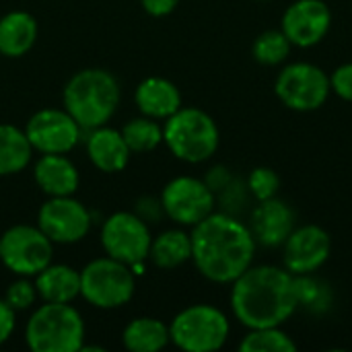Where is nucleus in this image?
Segmentation results:
<instances>
[{"mask_svg": "<svg viewBox=\"0 0 352 352\" xmlns=\"http://www.w3.org/2000/svg\"><path fill=\"white\" fill-rule=\"evenodd\" d=\"M190 237L192 262L210 283L231 285L254 264L258 243L239 217L214 210L192 227Z\"/></svg>", "mask_w": 352, "mask_h": 352, "instance_id": "obj_1", "label": "nucleus"}, {"mask_svg": "<svg viewBox=\"0 0 352 352\" xmlns=\"http://www.w3.org/2000/svg\"><path fill=\"white\" fill-rule=\"evenodd\" d=\"M229 303L235 320L248 330L283 326L299 309L295 274L285 266L252 264L231 283Z\"/></svg>", "mask_w": 352, "mask_h": 352, "instance_id": "obj_2", "label": "nucleus"}, {"mask_svg": "<svg viewBox=\"0 0 352 352\" xmlns=\"http://www.w3.org/2000/svg\"><path fill=\"white\" fill-rule=\"evenodd\" d=\"M120 82L105 68H85L74 72L62 91L64 109L82 130L105 126L120 105Z\"/></svg>", "mask_w": 352, "mask_h": 352, "instance_id": "obj_3", "label": "nucleus"}, {"mask_svg": "<svg viewBox=\"0 0 352 352\" xmlns=\"http://www.w3.org/2000/svg\"><path fill=\"white\" fill-rule=\"evenodd\" d=\"M85 334V322L76 307L43 301L27 320L25 344L33 352H78Z\"/></svg>", "mask_w": 352, "mask_h": 352, "instance_id": "obj_4", "label": "nucleus"}, {"mask_svg": "<svg viewBox=\"0 0 352 352\" xmlns=\"http://www.w3.org/2000/svg\"><path fill=\"white\" fill-rule=\"evenodd\" d=\"M221 142L217 122L198 107H179L163 124V144L184 163L208 161Z\"/></svg>", "mask_w": 352, "mask_h": 352, "instance_id": "obj_5", "label": "nucleus"}, {"mask_svg": "<svg viewBox=\"0 0 352 352\" xmlns=\"http://www.w3.org/2000/svg\"><path fill=\"white\" fill-rule=\"evenodd\" d=\"M231 324L223 309L196 303L182 309L169 324L171 342L186 352H214L229 340Z\"/></svg>", "mask_w": 352, "mask_h": 352, "instance_id": "obj_6", "label": "nucleus"}, {"mask_svg": "<svg viewBox=\"0 0 352 352\" xmlns=\"http://www.w3.org/2000/svg\"><path fill=\"white\" fill-rule=\"evenodd\" d=\"M136 291L132 266L109 256L91 260L80 270V297L97 309L124 307Z\"/></svg>", "mask_w": 352, "mask_h": 352, "instance_id": "obj_7", "label": "nucleus"}, {"mask_svg": "<svg viewBox=\"0 0 352 352\" xmlns=\"http://www.w3.org/2000/svg\"><path fill=\"white\" fill-rule=\"evenodd\" d=\"M52 258L54 241L37 225H12L0 237V262L16 276L33 278Z\"/></svg>", "mask_w": 352, "mask_h": 352, "instance_id": "obj_8", "label": "nucleus"}, {"mask_svg": "<svg viewBox=\"0 0 352 352\" xmlns=\"http://www.w3.org/2000/svg\"><path fill=\"white\" fill-rule=\"evenodd\" d=\"M274 93L280 103L293 111H316L332 93L330 76L311 62H291L278 72Z\"/></svg>", "mask_w": 352, "mask_h": 352, "instance_id": "obj_9", "label": "nucleus"}, {"mask_svg": "<svg viewBox=\"0 0 352 352\" xmlns=\"http://www.w3.org/2000/svg\"><path fill=\"white\" fill-rule=\"evenodd\" d=\"M151 241V225L134 212H113L101 225V245L105 254L132 268L148 260Z\"/></svg>", "mask_w": 352, "mask_h": 352, "instance_id": "obj_10", "label": "nucleus"}, {"mask_svg": "<svg viewBox=\"0 0 352 352\" xmlns=\"http://www.w3.org/2000/svg\"><path fill=\"white\" fill-rule=\"evenodd\" d=\"M161 204L165 217L171 219L175 225L194 227L200 221H204L210 212H214L217 196L204 179L179 175L163 188Z\"/></svg>", "mask_w": 352, "mask_h": 352, "instance_id": "obj_11", "label": "nucleus"}, {"mask_svg": "<svg viewBox=\"0 0 352 352\" xmlns=\"http://www.w3.org/2000/svg\"><path fill=\"white\" fill-rule=\"evenodd\" d=\"M23 130L35 153L66 155L78 144L82 128L64 107H45L35 111Z\"/></svg>", "mask_w": 352, "mask_h": 352, "instance_id": "obj_12", "label": "nucleus"}, {"mask_svg": "<svg viewBox=\"0 0 352 352\" xmlns=\"http://www.w3.org/2000/svg\"><path fill=\"white\" fill-rule=\"evenodd\" d=\"M37 227L54 243L72 245L89 235L91 212L72 196L47 198L37 212Z\"/></svg>", "mask_w": 352, "mask_h": 352, "instance_id": "obj_13", "label": "nucleus"}, {"mask_svg": "<svg viewBox=\"0 0 352 352\" xmlns=\"http://www.w3.org/2000/svg\"><path fill=\"white\" fill-rule=\"evenodd\" d=\"M332 239L326 229L320 225L295 227L287 241L283 243V264L295 274H316L330 258Z\"/></svg>", "mask_w": 352, "mask_h": 352, "instance_id": "obj_14", "label": "nucleus"}, {"mask_svg": "<svg viewBox=\"0 0 352 352\" xmlns=\"http://www.w3.org/2000/svg\"><path fill=\"white\" fill-rule=\"evenodd\" d=\"M332 27V10L324 0H295L283 14L280 29L295 47L318 45Z\"/></svg>", "mask_w": 352, "mask_h": 352, "instance_id": "obj_15", "label": "nucleus"}, {"mask_svg": "<svg viewBox=\"0 0 352 352\" xmlns=\"http://www.w3.org/2000/svg\"><path fill=\"white\" fill-rule=\"evenodd\" d=\"M250 231L262 248H283L291 231L297 227L295 210L280 198H268L254 206L250 217Z\"/></svg>", "mask_w": 352, "mask_h": 352, "instance_id": "obj_16", "label": "nucleus"}, {"mask_svg": "<svg viewBox=\"0 0 352 352\" xmlns=\"http://www.w3.org/2000/svg\"><path fill=\"white\" fill-rule=\"evenodd\" d=\"M134 103L142 116L165 122L182 107V93L169 78L146 76L134 91Z\"/></svg>", "mask_w": 352, "mask_h": 352, "instance_id": "obj_17", "label": "nucleus"}, {"mask_svg": "<svg viewBox=\"0 0 352 352\" xmlns=\"http://www.w3.org/2000/svg\"><path fill=\"white\" fill-rule=\"evenodd\" d=\"M33 179L47 196H72L78 190V169L66 155H41L33 163Z\"/></svg>", "mask_w": 352, "mask_h": 352, "instance_id": "obj_18", "label": "nucleus"}, {"mask_svg": "<svg viewBox=\"0 0 352 352\" xmlns=\"http://www.w3.org/2000/svg\"><path fill=\"white\" fill-rule=\"evenodd\" d=\"M87 155L99 171L120 173L128 167L132 153L120 130L109 126H99L93 128L87 138Z\"/></svg>", "mask_w": 352, "mask_h": 352, "instance_id": "obj_19", "label": "nucleus"}, {"mask_svg": "<svg viewBox=\"0 0 352 352\" xmlns=\"http://www.w3.org/2000/svg\"><path fill=\"white\" fill-rule=\"evenodd\" d=\"M37 297L45 303H72L80 297V270L66 264H50L33 276Z\"/></svg>", "mask_w": 352, "mask_h": 352, "instance_id": "obj_20", "label": "nucleus"}, {"mask_svg": "<svg viewBox=\"0 0 352 352\" xmlns=\"http://www.w3.org/2000/svg\"><path fill=\"white\" fill-rule=\"evenodd\" d=\"M37 41V21L27 10H10L0 16V56L21 58Z\"/></svg>", "mask_w": 352, "mask_h": 352, "instance_id": "obj_21", "label": "nucleus"}, {"mask_svg": "<svg viewBox=\"0 0 352 352\" xmlns=\"http://www.w3.org/2000/svg\"><path fill=\"white\" fill-rule=\"evenodd\" d=\"M148 260L161 270H175L192 260V237L184 229H167L153 237Z\"/></svg>", "mask_w": 352, "mask_h": 352, "instance_id": "obj_22", "label": "nucleus"}, {"mask_svg": "<svg viewBox=\"0 0 352 352\" xmlns=\"http://www.w3.org/2000/svg\"><path fill=\"white\" fill-rule=\"evenodd\" d=\"M33 153L25 130L12 124H0V177L25 171L31 165Z\"/></svg>", "mask_w": 352, "mask_h": 352, "instance_id": "obj_23", "label": "nucleus"}, {"mask_svg": "<svg viewBox=\"0 0 352 352\" xmlns=\"http://www.w3.org/2000/svg\"><path fill=\"white\" fill-rule=\"evenodd\" d=\"M169 342V326L157 318H136L122 332V344L130 352H159Z\"/></svg>", "mask_w": 352, "mask_h": 352, "instance_id": "obj_24", "label": "nucleus"}, {"mask_svg": "<svg viewBox=\"0 0 352 352\" xmlns=\"http://www.w3.org/2000/svg\"><path fill=\"white\" fill-rule=\"evenodd\" d=\"M120 132L130 153H151L163 144V126L159 124V120L146 116L128 120Z\"/></svg>", "mask_w": 352, "mask_h": 352, "instance_id": "obj_25", "label": "nucleus"}, {"mask_svg": "<svg viewBox=\"0 0 352 352\" xmlns=\"http://www.w3.org/2000/svg\"><path fill=\"white\" fill-rule=\"evenodd\" d=\"M295 295L299 309L322 316L332 307V289L328 283L316 278L314 274L295 276Z\"/></svg>", "mask_w": 352, "mask_h": 352, "instance_id": "obj_26", "label": "nucleus"}, {"mask_svg": "<svg viewBox=\"0 0 352 352\" xmlns=\"http://www.w3.org/2000/svg\"><path fill=\"white\" fill-rule=\"evenodd\" d=\"M241 352H295V340L283 330V326L274 328H256L250 330L239 342Z\"/></svg>", "mask_w": 352, "mask_h": 352, "instance_id": "obj_27", "label": "nucleus"}, {"mask_svg": "<svg viewBox=\"0 0 352 352\" xmlns=\"http://www.w3.org/2000/svg\"><path fill=\"white\" fill-rule=\"evenodd\" d=\"M291 50H293V43L283 33V29H268V31L260 33L252 45V54H254L256 62H260L264 66L283 64L289 58Z\"/></svg>", "mask_w": 352, "mask_h": 352, "instance_id": "obj_28", "label": "nucleus"}, {"mask_svg": "<svg viewBox=\"0 0 352 352\" xmlns=\"http://www.w3.org/2000/svg\"><path fill=\"white\" fill-rule=\"evenodd\" d=\"M245 184H248V190H250V194H252V198L256 202L274 198L278 194V190H280V177L270 167H256V169H252L248 179H245Z\"/></svg>", "mask_w": 352, "mask_h": 352, "instance_id": "obj_29", "label": "nucleus"}, {"mask_svg": "<svg viewBox=\"0 0 352 352\" xmlns=\"http://www.w3.org/2000/svg\"><path fill=\"white\" fill-rule=\"evenodd\" d=\"M37 299L39 297H37L35 283L29 276H19L16 280H12L6 287V293H4V301L14 311H27V309H31Z\"/></svg>", "mask_w": 352, "mask_h": 352, "instance_id": "obj_30", "label": "nucleus"}, {"mask_svg": "<svg viewBox=\"0 0 352 352\" xmlns=\"http://www.w3.org/2000/svg\"><path fill=\"white\" fill-rule=\"evenodd\" d=\"M250 198H252V194L248 190V184L241 179H235V177L223 192L217 194V202H221L223 212H229L233 217H237L248 206Z\"/></svg>", "mask_w": 352, "mask_h": 352, "instance_id": "obj_31", "label": "nucleus"}, {"mask_svg": "<svg viewBox=\"0 0 352 352\" xmlns=\"http://www.w3.org/2000/svg\"><path fill=\"white\" fill-rule=\"evenodd\" d=\"M330 89L344 101H352V62L340 64L330 74Z\"/></svg>", "mask_w": 352, "mask_h": 352, "instance_id": "obj_32", "label": "nucleus"}, {"mask_svg": "<svg viewBox=\"0 0 352 352\" xmlns=\"http://www.w3.org/2000/svg\"><path fill=\"white\" fill-rule=\"evenodd\" d=\"M134 214H138L148 225L159 223L165 217L161 198H155V196H142V198H138L136 200V206H134Z\"/></svg>", "mask_w": 352, "mask_h": 352, "instance_id": "obj_33", "label": "nucleus"}, {"mask_svg": "<svg viewBox=\"0 0 352 352\" xmlns=\"http://www.w3.org/2000/svg\"><path fill=\"white\" fill-rule=\"evenodd\" d=\"M14 328H16V311L2 297L0 299V346L4 342H8V338L12 336Z\"/></svg>", "mask_w": 352, "mask_h": 352, "instance_id": "obj_34", "label": "nucleus"}, {"mask_svg": "<svg viewBox=\"0 0 352 352\" xmlns=\"http://www.w3.org/2000/svg\"><path fill=\"white\" fill-rule=\"evenodd\" d=\"M231 179H233L231 171H229L227 167H223V165H214V167L206 173V177H204L206 186L214 192V196H217L219 192H223V190L231 184Z\"/></svg>", "mask_w": 352, "mask_h": 352, "instance_id": "obj_35", "label": "nucleus"}, {"mask_svg": "<svg viewBox=\"0 0 352 352\" xmlns=\"http://www.w3.org/2000/svg\"><path fill=\"white\" fill-rule=\"evenodd\" d=\"M179 0H140V6L151 16H167L177 8Z\"/></svg>", "mask_w": 352, "mask_h": 352, "instance_id": "obj_36", "label": "nucleus"}, {"mask_svg": "<svg viewBox=\"0 0 352 352\" xmlns=\"http://www.w3.org/2000/svg\"><path fill=\"white\" fill-rule=\"evenodd\" d=\"M262 2H264V0H262Z\"/></svg>", "mask_w": 352, "mask_h": 352, "instance_id": "obj_37", "label": "nucleus"}]
</instances>
